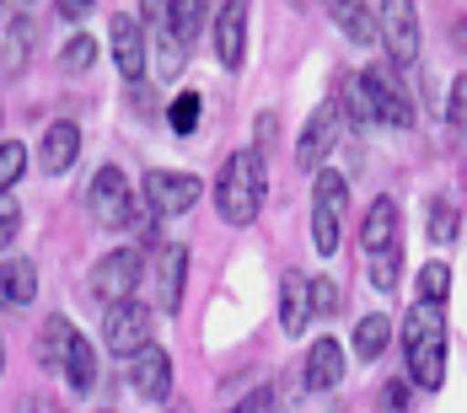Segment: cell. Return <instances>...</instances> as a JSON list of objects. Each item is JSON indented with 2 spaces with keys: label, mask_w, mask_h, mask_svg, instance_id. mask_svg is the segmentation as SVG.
<instances>
[{
  "label": "cell",
  "mask_w": 467,
  "mask_h": 413,
  "mask_svg": "<svg viewBox=\"0 0 467 413\" xmlns=\"http://www.w3.org/2000/svg\"><path fill=\"white\" fill-rule=\"evenodd\" d=\"M403 355H409V381L414 387H441L446 381V317L435 301L409 306L403 317Z\"/></svg>",
  "instance_id": "cell-1"
},
{
  "label": "cell",
  "mask_w": 467,
  "mask_h": 413,
  "mask_svg": "<svg viewBox=\"0 0 467 413\" xmlns=\"http://www.w3.org/2000/svg\"><path fill=\"white\" fill-rule=\"evenodd\" d=\"M264 193H269L264 156H258V150H236V156H226V167H221V178H215V210H221L232 226H253V221H258Z\"/></svg>",
  "instance_id": "cell-2"
},
{
  "label": "cell",
  "mask_w": 467,
  "mask_h": 413,
  "mask_svg": "<svg viewBox=\"0 0 467 413\" xmlns=\"http://www.w3.org/2000/svg\"><path fill=\"white\" fill-rule=\"evenodd\" d=\"M344 210H349V183L338 172H317V188H312V242L317 253L333 258L338 253V226H344Z\"/></svg>",
  "instance_id": "cell-3"
},
{
  "label": "cell",
  "mask_w": 467,
  "mask_h": 413,
  "mask_svg": "<svg viewBox=\"0 0 467 413\" xmlns=\"http://www.w3.org/2000/svg\"><path fill=\"white\" fill-rule=\"evenodd\" d=\"M87 210H92L97 226H130V221L140 215V204H135V193H130V178H124L113 161L97 167L92 188H87Z\"/></svg>",
  "instance_id": "cell-4"
},
{
  "label": "cell",
  "mask_w": 467,
  "mask_h": 413,
  "mask_svg": "<svg viewBox=\"0 0 467 413\" xmlns=\"http://www.w3.org/2000/svg\"><path fill=\"white\" fill-rule=\"evenodd\" d=\"M145 279V253L135 247H113L108 258H97L92 269V295L102 306H119V301H130L135 295V284Z\"/></svg>",
  "instance_id": "cell-5"
},
{
  "label": "cell",
  "mask_w": 467,
  "mask_h": 413,
  "mask_svg": "<svg viewBox=\"0 0 467 413\" xmlns=\"http://www.w3.org/2000/svg\"><path fill=\"white\" fill-rule=\"evenodd\" d=\"M102 344L108 355H140L150 344V312L140 301H119V306H102Z\"/></svg>",
  "instance_id": "cell-6"
},
{
  "label": "cell",
  "mask_w": 467,
  "mask_h": 413,
  "mask_svg": "<svg viewBox=\"0 0 467 413\" xmlns=\"http://www.w3.org/2000/svg\"><path fill=\"white\" fill-rule=\"evenodd\" d=\"M145 274H150V290H156V306L178 312L183 306V279H188V247L183 242H156Z\"/></svg>",
  "instance_id": "cell-7"
},
{
  "label": "cell",
  "mask_w": 467,
  "mask_h": 413,
  "mask_svg": "<svg viewBox=\"0 0 467 413\" xmlns=\"http://www.w3.org/2000/svg\"><path fill=\"white\" fill-rule=\"evenodd\" d=\"M145 204H150V215H156V221L188 215V210L199 204V178H193V172H172V167L145 172Z\"/></svg>",
  "instance_id": "cell-8"
},
{
  "label": "cell",
  "mask_w": 467,
  "mask_h": 413,
  "mask_svg": "<svg viewBox=\"0 0 467 413\" xmlns=\"http://www.w3.org/2000/svg\"><path fill=\"white\" fill-rule=\"evenodd\" d=\"M376 33H381V44H387V54L398 65L420 59V11H414V0H381Z\"/></svg>",
  "instance_id": "cell-9"
},
{
  "label": "cell",
  "mask_w": 467,
  "mask_h": 413,
  "mask_svg": "<svg viewBox=\"0 0 467 413\" xmlns=\"http://www.w3.org/2000/svg\"><path fill=\"white\" fill-rule=\"evenodd\" d=\"M366 81V92H371V113L376 124H387V129H414V97L403 92V81L387 70V65H376L360 76Z\"/></svg>",
  "instance_id": "cell-10"
},
{
  "label": "cell",
  "mask_w": 467,
  "mask_h": 413,
  "mask_svg": "<svg viewBox=\"0 0 467 413\" xmlns=\"http://www.w3.org/2000/svg\"><path fill=\"white\" fill-rule=\"evenodd\" d=\"M108 48H113V65L124 81H140L145 65H150V44H145V27L135 16H108Z\"/></svg>",
  "instance_id": "cell-11"
},
{
  "label": "cell",
  "mask_w": 467,
  "mask_h": 413,
  "mask_svg": "<svg viewBox=\"0 0 467 413\" xmlns=\"http://www.w3.org/2000/svg\"><path fill=\"white\" fill-rule=\"evenodd\" d=\"M333 145H338V108L323 102V108L306 119L301 139H296V161H301V172H323V161H327Z\"/></svg>",
  "instance_id": "cell-12"
},
{
  "label": "cell",
  "mask_w": 467,
  "mask_h": 413,
  "mask_svg": "<svg viewBox=\"0 0 467 413\" xmlns=\"http://www.w3.org/2000/svg\"><path fill=\"white\" fill-rule=\"evenodd\" d=\"M130 381L145 403H167L172 398V360L156 344H145L140 355H130Z\"/></svg>",
  "instance_id": "cell-13"
},
{
  "label": "cell",
  "mask_w": 467,
  "mask_h": 413,
  "mask_svg": "<svg viewBox=\"0 0 467 413\" xmlns=\"http://www.w3.org/2000/svg\"><path fill=\"white\" fill-rule=\"evenodd\" d=\"M242 54H247V5L242 0H226L221 16H215V59L236 70Z\"/></svg>",
  "instance_id": "cell-14"
},
{
  "label": "cell",
  "mask_w": 467,
  "mask_h": 413,
  "mask_svg": "<svg viewBox=\"0 0 467 413\" xmlns=\"http://www.w3.org/2000/svg\"><path fill=\"white\" fill-rule=\"evenodd\" d=\"M344 381V349H338V338H317L312 349H306V387L312 392H333Z\"/></svg>",
  "instance_id": "cell-15"
},
{
  "label": "cell",
  "mask_w": 467,
  "mask_h": 413,
  "mask_svg": "<svg viewBox=\"0 0 467 413\" xmlns=\"http://www.w3.org/2000/svg\"><path fill=\"white\" fill-rule=\"evenodd\" d=\"M76 156H81V129L70 124V119H59V124H48L44 129V172H70L76 167Z\"/></svg>",
  "instance_id": "cell-16"
},
{
  "label": "cell",
  "mask_w": 467,
  "mask_h": 413,
  "mask_svg": "<svg viewBox=\"0 0 467 413\" xmlns=\"http://www.w3.org/2000/svg\"><path fill=\"white\" fill-rule=\"evenodd\" d=\"M323 5H327V16L344 27L349 44H376V38H381V33H376V11L366 0H323Z\"/></svg>",
  "instance_id": "cell-17"
},
{
  "label": "cell",
  "mask_w": 467,
  "mask_h": 413,
  "mask_svg": "<svg viewBox=\"0 0 467 413\" xmlns=\"http://www.w3.org/2000/svg\"><path fill=\"white\" fill-rule=\"evenodd\" d=\"M280 322H285V333H306V322H312V279L285 274V284H280Z\"/></svg>",
  "instance_id": "cell-18"
},
{
  "label": "cell",
  "mask_w": 467,
  "mask_h": 413,
  "mask_svg": "<svg viewBox=\"0 0 467 413\" xmlns=\"http://www.w3.org/2000/svg\"><path fill=\"white\" fill-rule=\"evenodd\" d=\"M398 242V204L392 199H371V210H366V221H360V247L366 253H381V247H392Z\"/></svg>",
  "instance_id": "cell-19"
},
{
  "label": "cell",
  "mask_w": 467,
  "mask_h": 413,
  "mask_svg": "<svg viewBox=\"0 0 467 413\" xmlns=\"http://www.w3.org/2000/svg\"><path fill=\"white\" fill-rule=\"evenodd\" d=\"M145 44L156 48V76H161V81H172V76L183 70L188 38L178 33V22H167V27H150V38H145Z\"/></svg>",
  "instance_id": "cell-20"
},
{
  "label": "cell",
  "mask_w": 467,
  "mask_h": 413,
  "mask_svg": "<svg viewBox=\"0 0 467 413\" xmlns=\"http://www.w3.org/2000/svg\"><path fill=\"white\" fill-rule=\"evenodd\" d=\"M0 295H5V306H27V301L38 295V269H33L27 258L0 263Z\"/></svg>",
  "instance_id": "cell-21"
},
{
  "label": "cell",
  "mask_w": 467,
  "mask_h": 413,
  "mask_svg": "<svg viewBox=\"0 0 467 413\" xmlns=\"http://www.w3.org/2000/svg\"><path fill=\"white\" fill-rule=\"evenodd\" d=\"M70 338H76V322L70 317H48L44 327H38V360H44L48 370H65Z\"/></svg>",
  "instance_id": "cell-22"
},
{
  "label": "cell",
  "mask_w": 467,
  "mask_h": 413,
  "mask_svg": "<svg viewBox=\"0 0 467 413\" xmlns=\"http://www.w3.org/2000/svg\"><path fill=\"white\" fill-rule=\"evenodd\" d=\"M65 387H70V392H92L97 387V349L81 333L70 338V355H65Z\"/></svg>",
  "instance_id": "cell-23"
},
{
  "label": "cell",
  "mask_w": 467,
  "mask_h": 413,
  "mask_svg": "<svg viewBox=\"0 0 467 413\" xmlns=\"http://www.w3.org/2000/svg\"><path fill=\"white\" fill-rule=\"evenodd\" d=\"M387 344H392V322L381 317V312H371V317H360V322H355V355H360L366 366L387 355Z\"/></svg>",
  "instance_id": "cell-24"
},
{
  "label": "cell",
  "mask_w": 467,
  "mask_h": 413,
  "mask_svg": "<svg viewBox=\"0 0 467 413\" xmlns=\"http://www.w3.org/2000/svg\"><path fill=\"white\" fill-rule=\"evenodd\" d=\"M33 38H38V27H33L27 16H16V22L5 27V48H0V59H5V70H11V76H22V70H27V59H33Z\"/></svg>",
  "instance_id": "cell-25"
},
{
  "label": "cell",
  "mask_w": 467,
  "mask_h": 413,
  "mask_svg": "<svg viewBox=\"0 0 467 413\" xmlns=\"http://www.w3.org/2000/svg\"><path fill=\"white\" fill-rule=\"evenodd\" d=\"M457 226H462V221H457V199H446V193H441V199H430V221H424L430 242H435V247L457 242Z\"/></svg>",
  "instance_id": "cell-26"
},
{
  "label": "cell",
  "mask_w": 467,
  "mask_h": 413,
  "mask_svg": "<svg viewBox=\"0 0 467 413\" xmlns=\"http://www.w3.org/2000/svg\"><path fill=\"white\" fill-rule=\"evenodd\" d=\"M199 119H204L199 92H178V97H172V108H167V129H172V135H193V129H199Z\"/></svg>",
  "instance_id": "cell-27"
},
{
  "label": "cell",
  "mask_w": 467,
  "mask_h": 413,
  "mask_svg": "<svg viewBox=\"0 0 467 413\" xmlns=\"http://www.w3.org/2000/svg\"><path fill=\"white\" fill-rule=\"evenodd\" d=\"M366 258H371V284H376V290H392L398 274H403V253H398V242H392V247H381V253H366Z\"/></svg>",
  "instance_id": "cell-28"
},
{
  "label": "cell",
  "mask_w": 467,
  "mask_h": 413,
  "mask_svg": "<svg viewBox=\"0 0 467 413\" xmlns=\"http://www.w3.org/2000/svg\"><path fill=\"white\" fill-rule=\"evenodd\" d=\"M27 172V145L22 139H0V193H11V183Z\"/></svg>",
  "instance_id": "cell-29"
},
{
  "label": "cell",
  "mask_w": 467,
  "mask_h": 413,
  "mask_svg": "<svg viewBox=\"0 0 467 413\" xmlns=\"http://www.w3.org/2000/svg\"><path fill=\"white\" fill-rule=\"evenodd\" d=\"M92 59H97L92 33H76V38H65V48H59V70H87Z\"/></svg>",
  "instance_id": "cell-30"
},
{
  "label": "cell",
  "mask_w": 467,
  "mask_h": 413,
  "mask_svg": "<svg viewBox=\"0 0 467 413\" xmlns=\"http://www.w3.org/2000/svg\"><path fill=\"white\" fill-rule=\"evenodd\" d=\"M446 290H451V269L446 263H424L420 269V301H446Z\"/></svg>",
  "instance_id": "cell-31"
},
{
  "label": "cell",
  "mask_w": 467,
  "mask_h": 413,
  "mask_svg": "<svg viewBox=\"0 0 467 413\" xmlns=\"http://www.w3.org/2000/svg\"><path fill=\"white\" fill-rule=\"evenodd\" d=\"M344 108H349V119H355V124H376L371 92H366V81H360V76H349V81H344Z\"/></svg>",
  "instance_id": "cell-32"
},
{
  "label": "cell",
  "mask_w": 467,
  "mask_h": 413,
  "mask_svg": "<svg viewBox=\"0 0 467 413\" xmlns=\"http://www.w3.org/2000/svg\"><path fill=\"white\" fill-rule=\"evenodd\" d=\"M446 124H451V135L467 139V76L451 81V97H446Z\"/></svg>",
  "instance_id": "cell-33"
},
{
  "label": "cell",
  "mask_w": 467,
  "mask_h": 413,
  "mask_svg": "<svg viewBox=\"0 0 467 413\" xmlns=\"http://www.w3.org/2000/svg\"><path fill=\"white\" fill-rule=\"evenodd\" d=\"M16 231H22V204L11 193H0V253L16 242Z\"/></svg>",
  "instance_id": "cell-34"
},
{
  "label": "cell",
  "mask_w": 467,
  "mask_h": 413,
  "mask_svg": "<svg viewBox=\"0 0 467 413\" xmlns=\"http://www.w3.org/2000/svg\"><path fill=\"white\" fill-rule=\"evenodd\" d=\"M344 301H338V284L333 279H312V312H323V317H333Z\"/></svg>",
  "instance_id": "cell-35"
},
{
  "label": "cell",
  "mask_w": 467,
  "mask_h": 413,
  "mask_svg": "<svg viewBox=\"0 0 467 413\" xmlns=\"http://www.w3.org/2000/svg\"><path fill=\"white\" fill-rule=\"evenodd\" d=\"M232 413H275V392H269V387H253Z\"/></svg>",
  "instance_id": "cell-36"
},
{
  "label": "cell",
  "mask_w": 467,
  "mask_h": 413,
  "mask_svg": "<svg viewBox=\"0 0 467 413\" xmlns=\"http://www.w3.org/2000/svg\"><path fill=\"white\" fill-rule=\"evenodd\" d=\"M403 408H409V376L387 381V413H403Z\"/></svg>",
  "instance_id": "cell-37"
},
{
  "label": "cell",
  "mask_w": 467,
  "mask_h": 413,
  "mask_svg": "<svg viewBox=\"0 0 467 413\" xmlns=\"http://www.w3.org/2000/svg\"><path fill=\"white\" fill-rule=\"evenodd\" d=\"M275 129H280V119H275V113H258V145H253L258 156H264V150L275 145Z\"/></svg>",
  "instance_id": "cell-38"
},
{
  "label": "cell",
  "mask_w": 467,
  "mask_h": 413,
  "mask_svg": "<svg viewBox=\"0 0 467 413\" xmlns=\"http://www.w3.org/2000/svg\"><path fill=\"white\" fill-rule=\"evenodd\" d=\"M16 413H59V408H54L48 398H27V403H22V408H16Z\"/></svg>",
  "instance_id": "cell-39"
},
{
  "label": "cell",
  "mask_w": 467,
  "mask_h": 413,
  "mask_svg": "<svg viewBox=\"0 0 467 413\" xmlns=\"http://www.w3.org/2000/svg\"><path fill=\"white\" fill-rule=\"evenodd\" d=\"M59 11H65V16H87V11H92V0H59Z\"/></svg>",
  "instance_id": "cell-40"
},
{
  "label": "cell",
  "mask_w": 467,
  "mask_h": 413,
  "mask_svg": "<svg viewBox=\"0 0 467 413\" xmlns=\"http://www.w3.org/2000/svg\"><path fill=\"white\" fill-rule=\"evenodd\" d=\"M451 44H457V48H462V54H467V16H462V22H457V27H451Z\"/></svg>",
  "instance_id": "cell-41"
},
{
  "label": "cell",
  "mask_w": 467,
  "mask_h": 413,
  "mask_svg": "<svg viewBox=\"0 0 467 413\" xmlns=\"http://www.w3.org/2000/svg\"><path fill=\"white\" fill-rule=\"evenodd\" d=\"M0 5H5V11H27V0H0Z\"/></svg>",
  "instance_id": "cell-42"
},
{
  "label": "cell",
  "mask_w": 467,
  "mask_h": 413,
  "mask_svg": "<svg viewBox=\"0 0 467 413\" xmlns=\"http://www.w3.org/2000/svg\"><path fill=\"white\" fill-rule=\"evenodd\" d=\"M0 370H5V344H0Z\"/></svg>",
  "instance_id": "cell-43"
},
{
  "label": "cell",
  "mask_w": 467,
  "mask_h": 413,
  "mask_svg": "<svg viewBox=\"0 0 467 413\" xmlns=\"http://www.w3.org/2000/svg\"><path fill=\"white\" fill-rule=\"evenodd\" d=\"M0 306H5V295H0Z\"/></svg>",
  "instance_id": "cell-44"
}]
</instances>
